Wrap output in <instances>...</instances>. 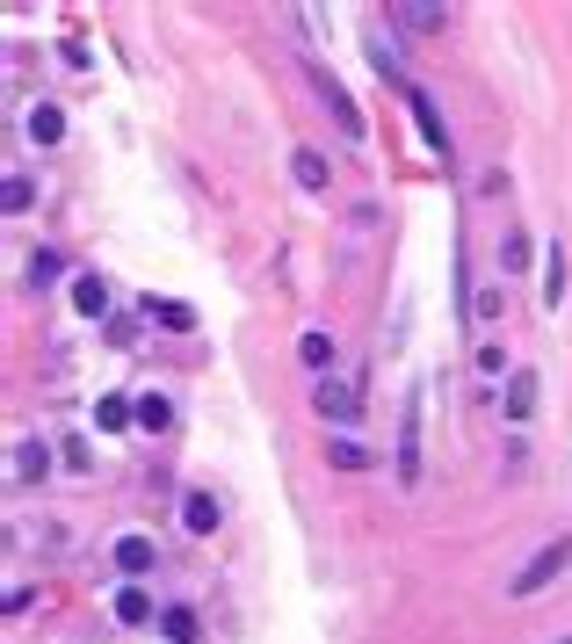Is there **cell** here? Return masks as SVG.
Returning a JSON list of instances; mask_svg holds the SVG:
<instances>
[{"label": "cell", "instance_id": "cell-1", "mask_svg": "<svg viewBox=\"0 0 572 644\" xmlns=\"http://www.w3.org/2000/svg\"><path fill=\"white\" fill-rule=\"evenodd\" d=\"M399 95H406V109H413V124H420V138H428V152H435V160L449 167V160H457V152H449V124H442V109L428 102V87H420V80H406Z\"/></svg>", "mask_w": 572, "mask_h": 644}, {"label": "cell", "instance_id": "cell-2", "mask_svg": "<svg viewBox=\"0 0 572 644\" xmlns=\"http://www.w3.org/2000/svg\"><path fill=\"white\" fill-rule=\"evenodd\" d=\"M565 565H572V543L558 536V543H544V550H536V558H529V565L515 572V587H507V594L522 601V594H536V587H551V579H558Z\"/></svg>", "mask_w": 572, "mask_h": 644}, {"label": "cell", "instance_id": "cell-3", "mask_svg": "<svg viewBox=\"0 0 572 644\" xmlns=\"http://www.w3.org/2000/svg\"><path fill=\"white\" fill-rule=\"evenodd\" d=\"M399 485L406 493L420 485V391L406 398V420H399Z\"/></svg>", "mask_w": 572, "mask_h": 644}, {"label": "cell", "instance_id": "cell-4", "mask_svg": "<svg viewBox=\"0 0 572 644\" xmlns=\"http://www.w3.org/2000/svg\"><path fill=\"white\" fill-rule=\"evenodd\" d=\"M290 174H297V189H305V196H326V181H334V167H326L312 145H297V152H290Z\"/></svg>", "mask_w": 572, "mask_h": 644}, {"label": "cell", "instance_id": "cell-5", "mask_svg": "<svg viewBox=\"0 0 572 644\" xmlns=\"http://www.w3.org/2000/svg\"><path fill=\"white\" fill-rule=\"evenodd\" d=\"M312 87H319V102H326V109H334V124H341L348 138H363V116H355V102H348V95H341V87H334V80H326L319 66H312Z\"/></svg>", "mask_w": 572, "mask_h": 644}, {"label": "cell", "instance_id": "cell-6", "mask_svg": "<svg viewBox=\"0 0 572 644\" xmlns=\"http://www.w3.org/2000/svg\"><path fill=\"white\" fill-rule=\"evenodd\" d=\"M218 521H225V507L210 500V493H189V500H182V529H189V536H210Z\"/></svg>", "mask_w": 572, "mask_h": 644}, {"label": "cell", "instance_id": "cell-7", "mask_svg": "<svg viewBox=\"0 0 572 644\" xmlns=\"http://www.w3.org/2000/svg\"><path fill=\"white\" fill-rule=\"evenodd\" d=\"M153 558H160V550L145 543V536H116V565H124L131 579H145V572H153Z\"/></svg>", "mask_w": 572, "mask_h": 644}, {"label": "cell", "instance_id": "cell-8", "mask_svg": "<svg viewBox=\"0 0 572 644\" xmlns=\"http://www.w3.org/2000/svg\"><path fill=\"white\" fill-rule=\"evenodd\" d=\"M312 406H319L326 420H355V406H363V398L341 391V384H319V391H312Z\"/></svg>", "mask_w": 572, "mask_h": 644}, {"label": "cell", "instance_id": "cell-9", "mask_svg": "<svg viewBox=\"0 0 572 644\" xmlns=\"http://www.w3.org/2000/svg\"><path fill=\"white\" fill-rule=\"evenodd\" d=\"M529 413H536V377L515 370V377H507V420H529Z\"/></svg>", "mask_w": 572, "mask_h": 644}, {"label": "cell", "instance_id": "cell-10", "mask_svg": "<svg viewBox=\"0 0 572 644\" xmlns=\"http://www.w3.org/2000/svg\"><path fill=\"white\" fill-rule=\"evenodd\" d=\"M297 362H305V370H334V333H305V341H297Z\"/></svg>", "mask_w": 572, "mask_h": 644}, {"label": "cell", "instance_id": "cell-11", "mask_svg": "<svg viewBox=\"0 0 572 644\" xmlns=\"http://www.w3.org/2000/svg\"><path fill=\"white\" fill-rule=\"evenodd\" d=\"M326 464H334V471H370L377 456H370L363 442H348V435H341V442H326Z\"/></svg>", "mask_w": 572, "mask_h": 644}, {"label": "cell", "instance_id": "cell-12", "mask_svg": "<svg viewBox=\"0 0 572 644\" xmlns=\"http://www.w3.org/2000/svg\"><path fill=\"white\" fill-rule=\"evenodd\" d=\"M73 304H80L87 319H102V312H109V283H102V275H80V283H73Z\"/></svg>", "mask_w": 572, "mask_h": 644}, {"label": "cell", "instance_id": "cell-13", "mask_svg": "<svg viewBox=\"0 0 572 644\" xmlns=\"http://www.w3.org/2000/svg\"><path fill=\"white\" fill-rule=\"evenodd\" d=\"M145 319H160L167 333H189V326H196V312H189V304H174V297H160V304L145 297Z\"/></svg>", "mask_w": 572, "mask_h": 644}, {"label": "cell", "instance_id": "cell-14", "mask_svg": "<svg viewBox=\"0 0 572 644\" xmlns=\"http://www.w3.org/2000/svg\"><path fill=\"white\" fill-rule=\"evenodd\" d=\"M29 138H37V145H58V138H66V116H58L51 102H37V109H29Z\"/></svg>", "mask_w": 572, "mask_h": 644}, {"label": "cell", "instance_id": "cell-15", "mask_svg": "<svg viewBox=\"0 0 572 644\" xmlns=\"http://www.w3.org/2000/svg\"><path fill=\"white\" fill-rule=\"evenodd\" d=\"M167 420H174V406H167L160 391H145L138 398V427H145V435H167Z\"/></svg>", "mask_w": 572, "mask_h": 644}, {"label": "cell", "instance_id": "cell-16", "mask_svg": "<svg viewBox=\"0 0 572 644\" xmlns=\"http://www.w3.org/2000/svg\"><path fill=\"white\" fill-rule=\"evenodd\" d=\"M471 319H478V326H500V319H507V290H493V283H486V290L471 297Z\"/></svg>", "mask_w": 572, "mask_h": 644}, {"label": "cell", "instance_id": "cell-17", "mask_svg": "<svg viewBox=\"0 0 572 644\" xmlns=\"http://www.w3.org/2000/svg\"><path fill=\"white\" fill-rule=\"evenodd\" d=\"M95 420L109 427V435H124V427L138 420V406H124V398H116V391H109V398H102V406H95Z\"/></svg>", "mask_w": 572, "mask_h": 644}, {"label": "cell", "instance_id": "cell-18", "mask_svg": "<svg viewBox=\"0 0 572 644\" xmlns=\"http://www.w3.org/2000/svg\"><path fill=\"white\" fill-rule=\"evenodd\" d=\"M558 297H565V254L551 247V261H544V312H558Z\"/></svg>", "mask_w": 572, "mask_h": 644}, {"label": "cell", "instance_id": "cell-19", "mask_svg": "<svg viewBox=\"0 0 572 644\" xmlns=\"http://www.w3.org/2000/svg\"><path fill=\"white\" fill-rule=\"evenodd\" d=\"M153 616V601H145V587H124L116 594V623H145Z\"/></svg>", "mask_w": 572, "mask_h": 644}, {"label": "cell", "instance_id": "cell-20", "mask_svg": "<svg viewBox=\"0 0 572 644\" xmlns=\"http://www.w3.org/2000/svg\"><path fill=\"white\" fill-rule=\"evenodd\" d=\"M15 471H22L29 485H37V478L51 471V449H44V442H22V456H15Z\"/></svg>", "mask_w": 572, "mask_h": 644}, {"label": "cell", "instance_id": "cell-21", "mask_svg": "<svg viewBox=\"0 0 572 644\" xmlns=\"http://www.w3.org/2000/svg\"><path fill=\"white\" fill-rule=\"evenodd\" d=\"M58 275H66V261H58L51 247H37V254H29V283H37V290H44V283H58Z\"/></svg>", "mask_w": 572, "mask_h": 644}, {"label": "cell", "instance_id": "cell-22", "mask_svg": "<svg viewBox=\"0 0 572 644\" xmlns=\"http://www.w3.org/2000/svg\"><path fill=\"white\" fill-rule=\"evenodd\" d=\"M391 22H406V29H442L449 8H391Z\"/></svg>", "mask_w": 572, "mask_h": 644}, {"label": "cell", "instance_id": "cell-23", "mask_svg": "<svg viewBox=\"0 0 572 644\" xmlns=\"http://www.w3.org/2000/svg\"><path fill=\"white\" fill-rule=\"evenodd\" d=\"M160 630H167L174 644H196V616H189V608H167V616H160Z\"/></svg>", "mask_w": 572, "mask_h": 644}, {"label": "cell", "instance_id": "cell-24", "mask_svg": "<svg viewBox=\"0 0 572 644\" xmlns=\"http://www.w3.org/2000/svg\"><path fill=\"white\" fill-rule=\"evenodd\" d=\"M478 370L500 377V370H507V348H500V341H478Z\"/></svg>", "mask_w": 572, "mask_h": 644}, {"label": "cell", "instance_id": "cell-25", "mask_svg": "<svg viewBox=\"0 0 572 644\" xmlns=\"http://www.w3.org/2000/svg\"><path fill=\"white\" fill-rule=\"evenodd\" d=\"M0 203H8V218H15V210H29V181L15 174V181H8V196H0Z\"/></svg>", "mask_w": 572, "mask_h": 644}, {"label": "cell", "instance_id": "cell-26", "mask_svg": "<svg viewBox=\"0 0 572 644\" xmlns=\"http://www.w3.org/2000/svg\"><path fill=\"white\" fill-rule=\"evenodd\" d=\"M565 644H572V637H565Z\"/></svg>", "mask_w": 572, "mask_h": 644}]
</instances>
